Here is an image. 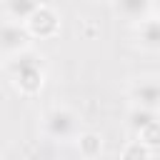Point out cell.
Wrapping results in <instances>:
<instances>
[{"label":"cell","mask_w":160,"mask_h":160,"mask_svg":"<svg viewBox=\"0 0 160 160\" xmlns=\"http://www.w3.org/2000/svg\"><path fill=\"white\" fill-rule=\"evenodd\" d=\"M135 98L142 108H158L160 105V85L155 82H142L135 88Z\"/></svg>","instance_id":"cell-1"},{"label":"cell","mask_w":160,"mask_h":160,"mask_svg":"<svg viewBox=\"0 0 160 160\" xmlns=\"http://www.w3.org/2000/svg\"><path fill=\"white\" fill-rule=\"evenodd\" d=\"M50 128L55 135H68L70 128H72V118L68 112H52L50 115Z\"/></svg>","instance_id":"cell-2"},{"label":"cell","mask_w":160,"mask_h":160,"mask_svg":"<svg viewBox=\"0 0 160 160\" xmlns=\"http://www.w3.org/2000/svg\"><path fill=\"white\" fill-rule=\"evenodd\" d=\"M142 40L148 45H160V22L158 20H150L142 25Z\"/></svg>","instance_id":"cell-3"},{"label":"cell","mask_w":160,"mask_h":160,"mask_svg":"<svg viewBox=\"0 0 160 160\" xmlns=\"http://www.w3.org/2000/svg\"><path fill=\"white\" fill-rule=\"evenodd\" d=\"M118 2H120V10L130 18H138L148 5V0H118Z\"/></svg>","instance_id":"cell-4"},{"label":"cell","mask_w":160,"mask_h":160,"mask_svg":"<svg viewBox=\"0 0 160 160\" xmlns=\"http://www.w3.org/2000/svg\"><path fill=\"white\" fill-rule=\"evenodd\" d=\"M158 5H160V0H158Z\"/></svg>","instance_id":"cell-5"}]
</instances>
